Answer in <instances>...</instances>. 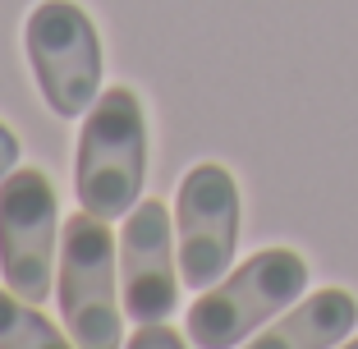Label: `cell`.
I'll return each instance as SVG.
<instances>
[{
	"instance_id": "cell-1",
	"label": "cell",
	"mask_w": 358,
	"mask_h": 349,
	"mask_svg": "<svg viewBox=\"0 0 358 349\" xmlns=\"http://www.w3.org/2000/svg\"><path fill=\"white\" fill-rule=\"evenodd\" d=\"M148 180V115L134 87H101L78 129L74 193L78 207L120 221L138 207Z\"/></svg>"
},
{
	"instance_id": "cell-2",
	"label": "cell",
	"mask_w": 358,
	"mask_h": 349,
	"mask_svg": "<svg viewBox=\"0 0 358 349\" xmlns=\"http://www.w3.org/2000/svg\"><path fill=\"white\" fill-rule=\"evenodd\" d=\"M64 331L78 349H124V290H120V243L110 221L78 207L60 230V266H55Z\"/></svg>"
},
{
	"instance_id": "cell-3",
	"label": "cell",
	"mask_w": 358,
	"mask_h": 349,
	"mask_svg": "<svg viewBox=\"0 0 358 349\" xmlns=\"http://www.w3.org/2000/svg\"><path fill=\"white\" fill-rule=\"evenodd\" d=\"M308 290V262L294 248H262L248 262L230 266L189 308V340L198 349H239L275 313L294 308Z\"/></svg>"
},
{
	"instance_id": "cell-4",
	"label": "cell",
	"mask_w": 358,
	"mask_h": 349,
	"mask_svg": "<svg viewBox=\"0 0 358 349\" xmlns=\"http://www.w3.org/2000/svg\"><path fill=\"white\" fill-rule=\"evenodd\" d=\"M23 51L46 106L64 120L87 115L101 97V37L92 14L74 0H37L23 23Z\"/></svg>"
},
{
	"instance_id": "cell-5",
	"label": "cell",
	"mask_w": 358,
	"mask_h": 349,
	"mask_svg": "<svg viewBox=\"0 0 358 349\" xmlns=\"http://www.w3.org/2000/svg\"><path fill=\"white\" fill-rule=\"evenodd\" d=\"M60 207L42 170L19 166L0 180V276L28 304H46L60 266Z\"/></svg>"
},
{
	"instance_id": "cell-6",
	"label": "cell",
	"mask_w": 358,
	"mask_h": 349,
	"mask_svg": "<svg viewBox=\"0 0 358 349\" xmlns=\"http://www.w3.org/2000/svg\"><path fill=\"white\" fill-rule=\"evenodd\" d=\"M179 276L193 290H211L234 266L239 248V184L225 166H193L175 193Z\"/></svg>"
},
{
	"instance_id": "cell-7",
	"label": "cell",
	"mask_w": 358,
	"mask_h": 349,
	"mask_svg": "<svg viewBox=\"0 0 358 349\" xmlns=\"http://www.w3.org/2000/svg\"><path fill=\"white\" fill-rule=\"evenodd\" d=\"M179 243L166 202L138 198L120 230V290L134 322H166L179 308Z\"/></svg>"
},
{
	"instance_id": "cell-8",
	"label": "cell",
	"mask_w": 358,
	"mask_h": 349,
	"mask_svg": "<svg viewBox=\"0 0 358 349\" xmlns=\"http://www.w3.org/2000/svg\"><path fill=\"white\" fill-rule=\"evenodd\" d=\"M354 327H358V299L349 290L331 285L299 299L294 308H285L271 327H262L239 349H336L349 340Z\"/></svg>"
},
{
	"instance_id": "cell-9",
	"label": "cell",
	"mask_w": 358,
	"mask_h": 349,
	"mask_svg": "<svg viewBox=\"0 0 358 349\" xmlns=\"http://www.w3.org/2000/svg\"><path fill=\"white\" fill-rule=\"evenodd\" d=\"M0 349H78L69 331L46 322L28 299L0 290Z\"/></svg>"
},
{
	"instance_id": "cell-10",
	"label": "cell",
	"mask_w": 358,
	"mask_h": 349,
	"mask_svg": "<svg viewBox=\"0 0 358 349\" xmlns=\"http://www.w3.org/2000/svg\"><path fill=\"white\" fill-rule=\"evenodd\" d=\"M124 349H189L184 336L166 322H138V331L124 340Z\"/></svg>"
},
{
	"instance_id": "cell-11",
	"label": "cell",
	"mask_w": 358,
	"mask_h": 349,
	"mask_svg": "<svg viewBox=\"0 0 358 349\" xmlns=\"http://www.w3.org/2000/svg\"><path fill=\"white\" fill-rule=\"evenodd\" d=\"M10 170H19V138H14L10 124H0V180H5Z\"/></svg>"
},
{
	"instance_id": "cell-12",
	"label": "cell",
	"mask_w": 358,
	"mask_h": 349,
	"mask_svg": "<svg viewBox=\"0 0 358 349\" xmlns=\"http://www.w3.org/2000/svg\"><path fill=\"white\" fill-rule=\"evenodd\" d=\"M340 349H358V340H349V345H340Z\"/></svg>"
}]
</instances>
